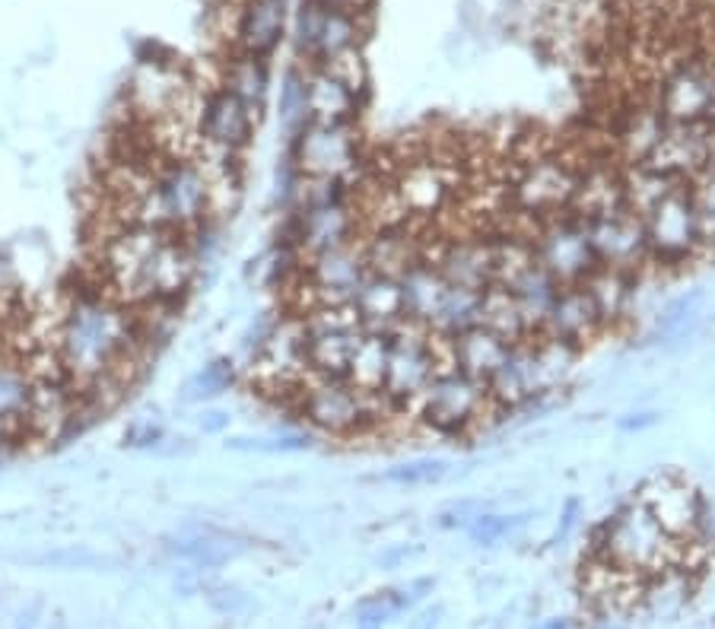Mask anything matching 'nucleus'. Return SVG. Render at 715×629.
Masks as SVG:
<instances>
[{"label":"nucleus","mask_w":715,"mask_h":629,"mask_svg":"<svg viewBox=\"0 0 715 629\" xmlns=\"http://www.w3.org/2000/svg\"><path fill=\"white\" fill-rule=\"evenodd\" d=\"M398 280H401V293H404V318L410 325L430 331L439 308H442V300L449 293V280L442 277L427 258L413 261Z\"/></svg>","instance_id":"25"},{"label":"nucleus","mask_w":715,"mask_h":629,"mask_svg":"<svg viewBox=\"0 0 715 629\" xmlns=\"http://www.w3.org/2000/svg\"><path fill=\"white\" fill-rule=\"evenodd\" d=\"M230 413L227 410H217V407H210V410H204L201 417H198V427H201V432L204 436H220V432H227V427H230Z\"/></svg>","instance_id":"45"},{"label":"nucleus","mask_w":715,"mask_h":629,"mask_svg":"<svg viewBox=\"0 0 715 629\" xmlns=\"http://www.w3.org/2000/svg\"><path fill=\"white\" fill-rule=\"evenodd\" d=\"M598 629H627V627H620V623H601Z\"/></svg>","instance_id":"51"},{"label":"nucleus","mask_w":715,"mask_h":629,"mask_svg":"<svg viewBox=\"0 0 715 629\" xmlns=\"http://www.w3.org/2000/svg\"><path fill=\"white\" fill-rule=\"evenodd\" d=\"M642 229L649 242V268L655 271H681L703 252L687 181L642 217Z\"/></svg>","instance_id":"9"},{"label":"nucleus","mask_w":715,"mask_h":629,"mask_svg":"<svg viewBox=\"0 0 715 629\" xmlns=\"http://www.w3.org/2000/svg\"><path fill=\"white\" fill-rule=\"evenodd\" d=\"M528 525V512H490L484 509L467 528V541L474 544V547H496V544H503L506 537L512 534H518V531Z\"/></svg>","instance_id":"35"},{"label":"nucleus","mask_w":715,"mask_h":629,"mask_svg":"<svg viewBox=\"0 0 715 629\" xmlns=\"http://www.w3.org/2000/svg\"><path fill=\"white\" fill-rule=\"evenodd\" d=\"M210 220V191L194 159H159L144 191L130 203V223L191 232Z\"/></svg>","instance_id":"4"},{"label":"nucleus","mask_w":715,"mask_h":629,"mask_svg":"<svg viewBox=\"0 0 715 629\" xmlns=\"http://www.w3.org/2000/svg\"><path fill=\"white\" fill-rule=\"evenodd\" d=\"M293 410L308 432L340 442L376 436L401 420L379 391H366L350 378L308 376Z\"/></svg>","instance_id":"2"},{"label":"nucleus","mask_w":715,"mask_h":629,"mask_svg":"<svg viewBox=\"0 0 715 629\" xmlns=\"http://www.w3.org/2000/svg\"><path fill=\"white\" fill-rule=\"evenodd\" d=\"M677 185H684V181H674V178L662 176V172H655V169H649V166H623V201H627V210H633L639 220L655 207V203H662Z\"/></svg>","instance_id":"29"},{"label":"nucleus","mask_w":715,"mask_h":629,"mask_svg":"<svg viewBox=\"0 0 715 629\" xmlns=\"http://www.w3.org/2000/svg\"><path fill=\"white\" fill-rule=\"evenodd\" d=\"M239 378L235 359L230 356H217L210 359L204 369H198L194 376L181 385V401L185 403H207L220 395H227Z\"/></svg>","instance_id":"33"},{"label":"nucleus","mask_w":715,"mask_h":629,"mask_svg":"<svg viewBox=\"0 0 715 629\" xmlns=\"http://www.w3.org/2000/svg\"><path fill=\"white\" fill-rule=\"evenodd\" d=\"M535 629H572V627H569V620H560V617H557V620H547V623H537Z\"/></svg>","instance_id":"49"},{"label":"nucleus","mask_w":715,"mask_h":629,"mask_svg":"<svg viewBox=\"0 0 715 629\" xmlns=\"http://www.w3.org/2000/svg\"><path fill=\"white\" fill-rule=\"evenodd\" d=\"M354 308H357L359 322L366 331H382L391 334L398 325H404V293H401V280L391 274H379L369 271L366 280L359 283L357 296H354Z\"/></svg>","instance_id":"21"},{"label":"nucleus","mask_w":715,"mask_h":629,"mask_svg":"<svg viewBox=\"0 0 715 629\" xmlns=\"http://www.w3.org/2000/svg\"><path fill=\"white\" fill-rule=\"evenodd\" d=\"M713 163L715 127L709 122H703V125H671L667 122L655 150L642 159V166L674 178V181H690L700 172H706Z\"/></svg>","instance_id":"13"},{"label":"nucleus","mask_w":715,"mask_h":629,"mask_svg":"<svg viewBox=\"0 0 715 629\" xmlns=\"http://www.w3.org/2000/svg\"><path fill=\"white\" fill-rule=\"evenodd\" d=\"M366 96L354 93L328 67H308V122L357 125Z\"/></svg>","instance_id":"22"},{"label":"nucleus","mask_w":715,"mask_h":629,"mask_svg":"<svg viewBox=\"0 0 715 629\" xmlns=\"http://www.w3.org/2000/svg\"><path fill=\"white\" fill-rule=\"evenodd\" d=\"M532 249L540 268L560 286H576L598 268L588 242L586 220L572 210L540 220L532 232Z\"/></svg>","instance_id":"10"},{"label":"nucleus","mask_w":715,"mask_h":629,"mask_svg":"<svg viewBox=\"0 0 715 629\" xmlns=\"http://www.w3.org/2000/svg\"><path fill=\"white\" fill-rule=\"evenodd\" d=\"M354 49H359V13L328 3L322 35H318V45H315V57H312L308 67H325V64H332L334 57H340V54Z\"/></svg>","instance_id":"28"},{"label":"nucleus","mask_w":715,"mask_h":629,"mask_svg":"<svg viewBox=\"0 0 715 629\" xmlns=\"http://www.w3.org/2000/svg\"><path fill=\"white\" fill-rule=\"evenodd\" d=\"M452 464L449 458H439V454H420V458H408V461H398L391 468H385L379 474V483L388 486H398V490H423V486H435L449 478Z\"/></svg>","instance_id":"32"},{"label":"nucleus","mask_w":715,"mask_h":629,"mask_svg":"<svg viewBox=\"0 0 715 629\" xmlns=\"http://www.w3.org/2000/svg\"><path fill=\"white\" fill-rule=\"evenodd\" d=\"M232 96L245 102L252 108V115L261 118L264 105H267V96H271V67H267V57H255V54H245L239 51L227 64V76L223 83Z\"/></svg>","instance_id":"27"},{"label":"nucleus","mask_w":715,"mask_h":629,"mask_svg":"<svg viewBox=\"0 0 715 629\" xmlns=\"http://www.w3.org/2000/svg\"><path fill=\"white\" fill-rule=\"evenodd\" d=\"M659 423H662V413H659V410H630V413L617 417V432L637 436V432H645V429L659 427Z\"/></svg>","instance_id":"44"},{"label":"nucleus","mask_w":715,"mask_h":629,"mask_svg":"<svg viewBox=\"0 0 715 629\" xmlns=\"http://www.w3.org/2000/svg\"><path fill=\"white\" fill-rule=\"evenodd\" d=\"M693 210H696V227H700V242L703 252L715 249V166L687 181Z\"/></svg>","instance_id":"37"},{"label":"nucleus","mask_w":715,"mask_h":629,"mask_svg":"<svg viewBox=\"0 0 715 629\" xmlns=\"http://www.w3.org/2000/svg\"><path fill=\"white\" fill-rule=\"evenodd\" d=\"M286 159L303 178L347 181L362 166V140L357 125H325L306 122L293 137H286Z\"/></svg>","instance_id":"8"},{"label":"nucleus","mask_w":715,"mask_h":629,"mask_svg":"<svg viewBox=\"0 0 715 629\" xmlns=\"http://www.w3.org/2000/svg\"><path fill=\"white\" fill-rule=\"evenodd\" d=\"M481 325L496 331L503 340L509 344H522L528 337H535V331L528 325V318L522 315V308L515 305L506 290L500 286H490L484 293V315H481Z\"/></svg>","instance_id":"30"},{"label":"nucleus","mask_w":715,"mask_h":629,"mask_svg":"<svg viewBox=\"0 0 715 629\" xmlns=\"http://www.w3.org/2000/svg\"><path fill=\"white\" fill-rule=\"evenodd\" d=\"M308 122V71L290 67L281 86V125L293 137Z\"/></svg>","instance_id":"36"},{"label":"nucleus","mask_w":715,"mask_h":629,"mask_svg":"<svg viewBox=\"0 0 715 629\" xmlns=\"http://www.w3.org/2000/svg\"><path fill=\"white\" fill-rule=\"evenodd\" d=\"M328 3H332V7H344V10H362V7H366V0H328Z\"/></svg>","instance_id":"48"},{"label":"nucleus","mask_w":715,"mask_h":629,"mask_svg":"<svg viewBox=\"0 0 715 629\" xmlns=\"http://www.w3.org/2000/svg\"><path fill=\"white\" fill-rule=\"evenodd\" d=\"M639 280H642V274H627V271H613V268H595L582 280L588 300L595 305L604 331H613V327L630 322L639 296Z\"/></svg>","instance_id":"20"},{"label":"nucleus","mask_w":715,"mask_h":629,"mask_svg":"<svg viewBox=\"0 0 715 629\" xmlns=\"http://www.w3.org/2000/svg\"><path fill=\"white\" fill-rule=\"evenodd\" d=\"M493 417L484 381L442 366L410 410V423L439 439H464Z\"/></svg>","instance_id":"5"},{"label":"nucleus","mask_w":715,"mask_h":629,"mask_svg":"<svg viewBox=\"0 0 715 629\" xmlns=\"http://www.w3.org/2000/svg\"><path fill=\"white\" fill-rule=\"evenodd\" d=\"M325 13H328V0H303L296 17H293V45H296V54L308 64L315 57V45H318V35H322Z\"/></svg>","instance_id":"38"},{"label":"nucleus","mask_w":715,"mask_h":629,"mask_svg":"<svg viewBox=\"0 0 715 629\" xmlns=\"http://www.w3.org/2000/svg\"><path fill=\"white\" fill-rule=\"evenodd\" d=\"M385 363H388V334L362 331L357 350L350 356V366H347V378L366 391H379L385 378Z\"/></svg>","instance_id":"31"},{"label":"nucleus","mask_w":715,"mask_h":629,"mask_svg":"<svg viewBox=\"0 0 715 629\" xmlns=\"http://www.w3.org/2000/svg\"><path fill=\"white\" fill-rule=\"evenodd\" d=\"M442 617H445V607L442 605L423 607V610H417V614L410 617L408 629H439L442 627Z\"/></svg>","instance_id":"46"},{"label":"nucleus","mask_w":715,"mask_h":629,"mask_svg":"<svg viewBox=\"0 0 715 629\" xmlns=\"http://www.w3.org/2000/svg\"><path fill=\"white\" fill-rule=\"evenodd\" d=\"M45 566H64V569H83V566H96L99 556L83 547H71V551H54V554L42 556Z\"/></svg>","instance_id":"43"},{"label":"nucleus","mask_w":715,"mask_h":629,"mask_svg":"<svg viewBox=\"0 0 715 629\" xmlns=\"http://www.w3.org/2000/svg\"><path fill=\"white\" fill-rule=\"evenodd\" d=\"M210 605L217 607L220 614H230V617H235V614H242L245 607H249V598L239 591V588H230V585H217V588H210Z\"/></svg>","instance_id":"42"},{"label":"nucleus","mask_w":715,"mask_h":629,"mask_svg":"<svg viewBox=\"0 0 715 629\" xmlns=\"http://www.w3.org/2000/svg\"><path fill=\"white\" fill-rule=\"evenodd\" d=\"M703 305H706V290L703 286H693L684 290L681 296L667 300L664 308L655 315V325L649 340L664 353H677L690 337L700 334L703 327Z\"/></svg>","instance_id":"24"},{"label":"nucleus","mask_w":715,"mask_h":629,"mask_svg":"<svg viewBox=\"0 0 715 629\" xmlns=\"http://www.w3.org/2000/svg\"><path fill=\"white\" fill-rule=\"evenodd\" d=\"M633 496L655 515V522L677 544L690 547L693 531H696V518H700V505H703V493L690 480L674 474V471H659V474L642 480Z\"/></svg>","instance_id":"12"},{"label":"nucleus","mask_w":715,"mask_h":629,"mask_svg":"<svg viewBox=\"0 0 715 629\" xmlns=\"http://www.w3.org/2000/svg\"><path fill=\"white\" fill-rule=\"evenodd\" d=\"M223 445H227V452L296 454L308 452L315 445V432H308V429H281L274 436H232Z\"/></svg>","instance_id":"34"},{"label":"nucleus","mask_w":715,"mask_h":629,"mask_svg":"<svg viewBox=\"0 0 715 629\" xmlns=\"http://www.w3.org/2000/svg\"><path fill=\"white\" fill-rule=\"evenodd\" d=\"M32 376L27 363L13 353L0 350V445L27 442Z\"/></svg>","instance_id":"18"},{"label":"nucleus","mask_w":715,"mask_h":629,"mask_svg":"<svg viewBox=\"0 0 715 629\" xmlns=\"http://www.w3.org/2000/svg\"><path fill=\"white\" fill-rule=\"evenodd\" d=\"M442 366H449L445 344L427 327L404 322L388 334V363L379 395L404 420Z\"/></svg>","instance_id":"7"},{"label":"nucleus","mask_w":715,"mask_h":629,"mask_svg":"<svg viewBox=\"0 0 715 629\" xmlns=\"http://www.w3.org/2000/svg\"><path fill=\"white\" fill-rule=\"evenodd\" d=\"M601 334H608L595 305L588 300L586 286L576 283V286H560L554 303L547 308L544 322L537 327V337H550V340H560L569 344L576 350H586L588 344H595Z\"/></svg>","instance_id":"16"},{"label":"nucleus","mask_w":715,"mask_h":629,"mask_svg":"<svg viewBox=\"0 0 715 629\" xmlns=\"http://www.w3.org/2000/svg\"><path fill=\"white\" fill-rule=\"evenodd\" d=\"M408 556H410V547H388L385 554H379V566H385V569H395V566H401Z\"/></svg>","instance_id":"47"},{"label":"nucleus","mask_w":715,"mask_h":629,"mask_svg":"<svg viewBox=\"0 0 715 629\" xmlns=\"http://www.w3.org/2000/svg\"><path fill=\"white\" fill-rule=\"evenodd\" d=\"M257 118L252 108L239 96H232L227 86L210 90L201 108H198V140L201 147H217V150L245 153L252 137H255Z\"/></svg>","instance_id":"15"},{"label":"nucleus","mask_w":715,"mask_h":629,"mask_svg":"<svg viewBox=\"0 0 715 629\" xmlns=\"http://www.w3.org/2000/svg\"><path fill=\"white\" fill-rule=\"evenodd\" d=\"M512 344L503 340L496 331H490L484 325L467 327L464 334H459L455 340L445 344V359L449 366L461 369L464 376L477 378V381H490V378L500 373V366L506 363Z\"/></svg>","instance_id":"19"},{"label":"nucleus","mask_w":715,"mask_h":629,"mask_svg":"<svg viewBox=\"0 0 715 629\" xmlns=\"http://www.w3.org/2000/svg\"><path fill=\"white\" fill-rule=\"evenodd\" d=\"M17 629H35V614H32V610L23 614V617H20V623H17Z\"/></svg>","instance_id":"50"},{"label":"nucleus","mask_w":715,"mask_h":629,"mask_svg":"<svg viewBox=\"0 0 715 629\" xmlns=\"http://www.w3.org/2000/svg\"><path fill=\"white\" fill-rule=\"evenodd\" d=\"M579 163L550 150L522 153L509 166V203L515 217L540 223L572 210L579 191Z\"/></svg>","instance_id":"6"},{"label":"nucleus","mask_w":715,"mask_h":629,"mask_svg":"<svg viewBox=\"0 0 715 629\" xmlns=\"http://www.w3.org/2000/svg\"><path fill=\"white\" fill-rule=\"evenodd\" d=\"M54 350L77 395L99 381L130 391L154 356L137 334L134 308L115 300L99 283L71 293L57 308Z\"/></svg>","instance_id":"1"},{"label":"nucleus","mask_w":715,"mask_h":629,"mask_svg":"<svg viewBox=\"0 0 715 629\" xmlns=\"http://www.w3.org/2000/svg\"><path fill=\"white\" fill-rule=\"evenodd\" d=\"M169 554L179 556L191 566L201 569H220L242 554H249V537H239L232 531L213 528V525H191V528L179 531L176 537H169Z\"/></svg>","instance_id":"17"},{"label":"nucleus","mask_w":715,"mask_h":629,"mask_svg":"<svg viewBox=\"0 0 715 629\" xmlns=\"http://www.w3.org/2000/svg\"><path fill=\"white\" fill-rule=\"evenodd\" d=\"M582 500L579 496H569L566 503L560 505V518H557V531H554V537H550V547H562L576 528H579V522H582Z\"/></svg>","instance_id":"41"},{"label":"nucleus","mask_w":715,"mask_h":629,"mask_svg":"<svg viewBox=\"0 0 715 629\" xmlns=\"http://www.w3.org/2000/svg\"><path fill=\"white\" fill-rule=\"evenodd\" d=\"M484 512V503L481 500H471V496H464V500H455V503L442 505L439 512L433 515V525L442 531H464L477 515Z\"/></svg>","instance_id":"39"},{"label":"nucleus","mask_w":715,"mask_h":629,"mask_svg":"<svg viewBox=\"0 0 715 629\" xmlns=\"http://www.w3.org/2000/svg\"><path fill=\"white\" fill-rule=\"evenodd\" d=\"M586 232L598 268H613V271H627V274L649 271L645 229L633 210L620 207L613 213L591 217V220H586Z\"/></svg>","instance_id":"11"},{"label":"nucleus","mask_w":715,"mask_h":629,"mask_svg":"<svg viewBox=\"0 0 715 629\" xmlns=\"http://www.w3.org/2000/svg\"><path fill=\"white\" fill-rule=\"evenodd\" d=\"M664 127V115L659 112V105L655 102H649V105H637L633 112H627L623 115V122L617 127V159L623 163V166H637L642 163L649 153L655 150V144L662 140Z\"/></svg>","instance_id":"26"},{"label":"nucleus","mask_w":715,"mask_h":629,"mask_svg":"<svg viewBox=\"0 0 715 629\" xmlns=\"http://www.w3.org/2000/svg\"><path fill=\"white\" fill-rule=\"evenodd\" d=\"M684 547L687 544H677L655 522V515L639 503L637 496H630L595 528L591 554L608 559L611 566L623 569V573L655 579V576H664L667 569H677V559H681Z\"/></svg>","instance_id":"3"},{"label":"nucleus","mask_w":715,"mask_h":629,"mask_svg":"<svg viewBox=\"0 0 715 629\" xmlns=\"http://www.w3.org/2000/svg\"><path fill=\"white\" fill-rule=\"evenodd\" d=\"M290 20V0H245V10L239 17V49L255 57H267L286 35Z\"/></svg>","instance_id":"23"},{"label":"nucleus","mask_w":715,"mask_h":629,"mask_svg":"<svg viewBox=\"0 0 715 629\" xmlns=\"http://www.w3.org/2000/svg\"><path fill=\"white\" fill-rule=\"evenodd\" d=\"M715 102V74L709 67L687 61L674 67L659 86L655 105L671 125H703L709 122Z\"/></svg>","instance_id":"14"},{"label":"nucleus","mask_w":715,"mask_h":629,"mask_svg":"<svg viewBox=\"0 0 715 629\" xmlns=\"http://www.w3.org/2000/svg\"><path fill=\"white\" fill-rule=\"evenodd\" d=\"M162 442H166V429L154 423V420H137L125 432V445L137 449V452H154Z\"/></svg>","instance_id":"40"}]
</instances>
